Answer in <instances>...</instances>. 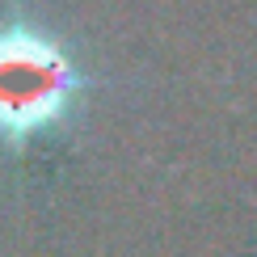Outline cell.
Here are the masks:
<instances>
[{"label":"cell","mask_w":257,"mask_h":257,"mask_svg":"<svg viewBox=\"0 0 257 257\" xmlns=\"http://www.w3.org/2000/svg\"><path fill=\"white\" fill-rule=\"evenodd\" d=\"M89 76L63 42L34 21H0V144L26 148L80 105Z\"/></svg>","instance_id":"cell-1"}]
</instances>
